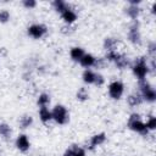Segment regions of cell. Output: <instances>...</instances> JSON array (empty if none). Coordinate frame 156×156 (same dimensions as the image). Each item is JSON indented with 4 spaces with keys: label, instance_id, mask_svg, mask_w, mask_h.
<instances>
[{
    "label": "cell",
    "instance_id": "obj_1",
    "mask_svg": "<svg viewBox=\"0 0 156 156\" xmlns=\"http://www.w3.org/2000/svg\"><path fill=\"white\" fill-rule=\"evenodd\" d=\"M132 71L139 80H144L149 72V66L146 63V60L144 57H138L132 66Z\"/></svg>",
    "mask_w": 156,
    "mask_h": 156
},
{
    "label": "cell",
    "instance_id": "obj_2",
    "mask_svg": "<svg viewBox=\"0 0 156 156\" xmlns=\"http://www.w3.org/2000/svg\"><path fill=\"white\" fill-rule=\"evenodd\" d=\"M139 88H140V95H141L143 99H145L149 102H154L156 100V91H155V89L145 79L140 80Z\"/></svg>",
    "mask_w": 156,
    "mask_h": 156
},
{
    "label": "cell",
    "instance_id": "obj_3",
    "mask_svg": "<svg viewBox=\"0 0 156 156\" xmlns=\"http://www.w3.org/2000/svg\"><path fill=\"white\" fill-rule=\"evenodd\" d=\"M51 115H52V119L58 123V124H65L67 123L68 118H69V115H68V111L65 106L62 105H56L54 107V110L51 111Z\"/></svg>",
    "mask_w": 156,
    "mask_h": 156
},
{
    "label": "cell",
    "instance_id": "obj_4",
    "mask_svg": "<svg viewBox=\"0 0 156 156\" xmlns=\"http://www.w3.org/2000/svg\"><path fill=\"white\" fill-rule=\"evenodd\" d=\"M128 126L132 130L136 132V133H140V134H146L149 130L146 129L145 127V123L141 122L140 119V116L138 113H133L130 117H129V121H128Z\"/></svg>",
    "mask_w": 156,
    "mask_h": 156
},
{
    "label": "cell",
    "instance_id": "obj_5",
    "mask_svg": "<svg viewBox=\"0 0 156 156\" xmlns=\"http://www.w3.org/2000/svg\"><path fill=\"white\" fill-rule=\"evenodd\" d=\"M106 58H107L108 61L115 62V65H116L118 68H121V69L126 68V67L128 66V63H129L127 56H124V55H122V54H118L116 50H115V51H107Z\"/></svg>",
    "mask_w": 156,
    "mask_h": 156
},
{
    "label": "cell",
    "instance_id": "obj_6",
    "mask_svg": "<svg viewBox=\"0 0 156 156\" xmlns=\"http://www.w3.org/2000/svg\"><path fill=\"white\" fill-rule=\"evenodd\" d=\"M123 91H124V85L119 80H115L108 85V94L112 99H116V100L121 99V96L123 95Z\"/></svg>",
    "mask_w": 156,
    "mask_h": 156
},
{
    "label": "cell",
    "instance_id": "obj_7",
    "mask_svg": "<svg viewBox=\"0 0 156 156\" xmlns=\"http://www.w3.org/2000/svg\"><path fill=\"white\" fill-rule=\"evenodd\" d=\"M46 27L44 24H32L28 27V34L34 39H40L46 34Z\"/></svg>",
    "mask_w": 156,
    "mask_h": 156
},
{
    "label": "cell",
    "instance_id": "obj_8",
    "mask_svg": "<svg viewBox=\"0 0 156 156\" xmlns=\"http://www.w3.org/2000/svg\"><path fill=\"white\" fill-rule=\"evenodd\" d=\"M128 39L129 41H132L133 44H140L141 41V37H140V32H139V26L136 22H134L128 32Z\"/></svg>",
    "mask_w": 156,
    "mask_h": 156
},
{
    "label": "cell",
    "instance_id": "obj_9",
    "mask_svg": "<svg viewBox=\"0 0 156 156\" xmlns=\"http://www.w3.org/2000/svg\"><path fill=\"white\" fill-rule=\"evenodd\" d=\"M16 146H17V149H18L20 151H23V152L27 151V150L29 149V146H30L27 135H24V134L18 135L17 139H16Z\"/></svg>",
    "mask_w": 156,
    "mask_h": 156
},
{
    "label": "cell",
    "instance_id": "obj_10",
    "mask_svg": "<svg viewBox=\"0 0 156 156\" xmlns=\"http://www.w3.org/2000/svg\"><path fill=\"white\" fill-rule=\"evenodd\" d=\"M61 16H62V20H63L66 23H68V24L73 23V22L77 20V13H76L72 9H69V7H67V9L61 13Z\"/></svg>",
    "mask_w": 156,
    "mask_h": 156
},
{
    "label": "cell",
    "instance_id": "obj_11",
    "mask_svg": "<svg viewBox=\"0 0 156 156\" xmlns=\"http://www.w3.org/2000/svg\"><path fill=\"white\" fill-rule=\"evenodd\" d=\"M80 65L83 66V67H85L87 69L89 68V67H91V66H95V62H96V58L93 56V55H90V54H84V56L80 58Z\"/></svg>",
    "mask_w": 156,
    "mask_h": 156
},
{
    "label": "cell",
    "instance_id": "obj_12",
    "mask_svg": "<svg viewBox=\"0 0 156 156\" xmlns=\"http://www.w3.org/2000/svg\"><path fill=\"white\" fill-rule=\"evenodd\" d=\"M105 140H106V135H105V133L95 134V135H94V136H91V139H90V149H93V147H96V146L101 145Z\"/></svg>",
    "mask_w": 156,
    "mask_h": 156
},
{
    "label": "cell",
    "instance_id": "obj_13",
    "mask_svg": "<svg viewBox=\"0 0 156 156\" xmlns=\"http://www.w3.org/2000/svg\"><path fill=\"white\" fill-rule=\"evenodd\" d=\"M84 50L82 49V48H78V46H76V48H72L71 49V51H69V55H71V58L72 60H74V61H80V58L84 56Z\"/></svg>",
    "mask_w": 156,
    "mask_h": 156
},
{
    "label": "cell",
    "instance_id": "obj_14",
    "mask_svg": "<svg viewBox=\"0 0 156 156\" xmlns=\"http://www.w3.org/2000/svg\"><path fill=\"white\" fill-rule=\"evenodd\" d=\"M39 117L41 119L43 123H48L49 121L52 119V115H51V111H49L48 107H40V111H39Z\"/></svg>",
    "mask_w": 156,
    "mask_h": 156
},
{
    "label": "cell",
    "instance_id": "obj_15",
    "mask_svg": "<svg viewBox=\"0 0 156 156\" xmlns=\"http://www.w3.org/2000/svg\"><path fill=\"white\" fill-rule=\"evenodd\" d=\"M95 77H96V73H94L91 69H85L83 72V80L87 84H94Z\"/></svg>",
    "mask_w": 156,
    "mask_h": 156
},
{
    "label": "cell",
    "instance_id": "obj_16",
    "mask_svg": "<svg viewBox=\"0 0 156 156\" xmlns=\"http://www.w3.org/2000/svg\"><path fill=\"white\" fill-rule=\"evenodd\" d=\"M63 156H85V151L82 147L78 146H73L71 149H68Z\"/></svg>",
    "mask_w": 156,
    "mask_h": 156
},
{
    "label": "cell",
    "instance_id": "obj_17",
    "mask_svg": "<svg viewBox=\"0 0 156 156\" xmlns=\"http://www.w3.org/2000/svg\"><path fill=\"white\" fill-rule=\"evenodd\" d=\"M117 46V40L113 39V38H106L105 41H104V48L107 50V51H115Z\"/></svg>",
    "mask_w": 156,
    "mask_h": 156
},
{
    "label": "cell",
    "instance_id": "obj_18",
    "mask_svg": "<svg viewBox=\"0 0 156 156\" xmlns=\"http://www.w3.org/2000/svg\"><path fill=\"white\" fill-rule=\"evenodd\" d=\"M141 101H143V98H141L140 94H132V95H129V98H128V102H129L130 106L140 105Z\"/></svg>",
    "mask_w": 156,
    "mask_h": 156
},
{
    "label": "cell",
    "instance_id": "obj_19",
    "mask_svg": "<svg viewBox=\"0 0 156 156\" xmlns=\"http://www.w3.org/2000/svg\"><path fill=\"white\" fill-rule=\"evenodd\" d=\"M139 12H140V10H139L138 5H129V7L127 9V15H128L130 18H133V20H135V18L138 17Z\"/></svg>",
    "mask_w": 156,
    "mask_h": 156
},
{
    "label": "cell",
    "instance_id": "obj_20",
    "mask_svg": "<svg viewBox=\"0 0 156 156\" xmlns=\"http://www.w3.org/2000/svg\"><path fill=\"white\" fill-rule=\"evenodd\" d=\"M52 5H54L55 10H56L57 12H60V13H62V12L68 7L67 4H66L65 1H62V0H55V1L52 2Z\"/></svg>",
    "mask_w": 156,
    "mask_h": 156
},
{
    "label": "cell",
    "instance_id": "obj_21",
    "mask_svg": "<svg viewBox=\"0 0 156 156\" xmlns=\"http://www.w3.org/2000/svg\"><path fill=\"white\" fill-rule=\"evenodd\" d=\"M50 102V98L48 94H40L39 98H38V105L40 107H46L48 104Z\"/></svg>",
    "mask_w": 156,
    "mask_h": 156
},
{
    "label": "cell",
    "instance_id": "obj_22",
    "mask_svg": "<svg viewBox=\"0 0 156 156\" xmlns=\"http://www.w3.org/2000/svg\"><path fill=\"white\" fill-rule=\"evenodd\" d=\"M10 134H11L10 126H7L6 123H0V135H2L4 138H9Z\"/></svg>",
    "mask_w": 156,
    "mask_h": 156
},
{
    "label": "cell",
    "instance_id": "obj_23",
    "mask_svg": "<svg viewBox=\"0 0 156 156\" xmlns=\"http://www.w3.org/2000/svg\"><path fill=\"white\" fill-rule=\"evenodd\" d=\"M32 122H33V118L30 116H23L20 121V126H21V128H27L32 124Z\"/></svg>",
    "mask_w": 156,
    "mask_h": 156
},
{
    "label": "cell",
    "instance_id": "obj_24",
    "mask_svg": "<svg viewBox=\"0 0 156 156\" xmlns=\"http://www.w3.org/2000/svg\"><path fill=\"white\" fill-rule=\"evenodd\" d=\"M89 98V94H88V90L85 88H80L78 91H77V99L80 100V101H84Z\"/></svg>",
    "mask_w": 156,
    "mask_h": 156
},
{
    "label": "cell",
    "instance_id": "obj_25",
    "mask_svg": "<svg viewBox=\"0 0 156 156\" xmlns=\"http://www.w3.org/2000/svg\"><path fill=\"white\" fill-rule=\"evenodd\" d=\"M145 127H146L147 130H154V129L156 128V117L150 116L149 119H147L146 123H145Z\"/></svg>",
    "mask_w": 156,
    "mask_h": 156
},
{
    "label": "cell",
    "instance_id": "obj_26",
    "mask_svg": "<svg viewBox=\"0 0 156 156\" xmlns=\"http://www.w3.org/2000/svg\"><path fill=\"white\" fill-rule=\"evenodd\" d=\"M10 20V12L7 10H1L0 11V22L1 23H5Z\"/></svg>",
    "mask_w": 156,
    "mask_h": 156
},
{
    "label": "cell",
    "instance_id": "obj_27",
    "mask_svg": "<svg viewBox=\"0 0 156 156\" xmlns=\"http://www.w3.org/2000/svg\"><path fill=\"white\" fill-rule=\"evenodd\" d=\"M23 6L27 7V9H33L37 6V2L34 0H24L23 1Z\"/></svg>",
    "mask_w": 156,
    "mask_h": 156
},
{
    "label": "cell",
    "instance_id": "obj_28",
    "mask_svg": "<svg viewBox=\"0 0 156 156\" xmlns=\"http://www.w3.org/2000/svg\"><path fill=\"white\" fill-rule=\"evenodd\" d=\"M104 82H105V79H104V77H102L101 74H96V77H95V82H94V84H96V85H102V84H104Z\"/></svg>",
    "mask_w": 156,
    "mask_h": 156
},
{
    "label": "cell",
    "instance_id": "obj_29",
    "mask_svg": "<svg viewBox=\"0 0 156 156\" xmlns=\"http://www.w3.org/2000/svg\"><path fill=\"white\" fill-rule=\"evenodd\" d=\"M155 49H156V45H155V43H151V44L149 45V52L154 54V52H155Z\"/></svg>",
    "mask_w": 156,
    "mask_h": 156
}]
</instances>
